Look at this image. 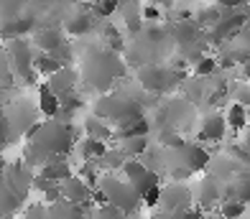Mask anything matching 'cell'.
I'll return each instance as SVG.
<instances>
[{
  "instance_id": "e0dca14e",
  "label": "cell",
  "mask_w": 250,
  "mask_h": 219,
  "mask_svg": "<svg viewBox=\"0 0 250 219\" xmlns=\"http://www.w3.org/2000/svg\"><path fill=\"white\" fill-rule=\"evenodd\" d=\"M227 130H230V125H227V118L222 112H209L199 122V138L207 143H220L227 135Z\"/></svg>"
},
{
  "instance_id": "ac0fdd59",
  "label": "cell",
  "mask_w": 250,
  "mask_h": 219,
  "mask_svg": "<svg viewBox=\"0 0 250 219\" xmlns=\"http://www.w3.org/2000/svg\"><path fill=\"white\" fill-rule=\"evenodd\" d=\"M74 79H77V74L72 72L69 66H62L56 74H51L49 77V89L54 92L56 97H59V102L64 100V97H69V95H74Z\"/></svg>"
},
{
  "instance_id": "d590c367",
  "label": "cell",
  "mask_w": 250,
  "mask_h": 219,
  "mask_svg": "<svg viewBox=\"0 0 250 219\" xmlns=\"http://www.w3.org/2000/svg\"><path fill=\"white\" fill-rule=\"evenodd\" d=\"M220 8H248L250 0H214Z\"/></svg>"
},
{
  "instance_id": "4fadbf2b",
  "label": "cell",
  "mask_w": 250,
  "mask_h": 219,
  "mask_svg": "<svg viewBox=\"0 0 250 219\" xmlns=\"http://www.w3.org/2000/svg\"><path fill=\"white\" fill-rule=\"evenodd\" d=\"M39 110H41V107L36 105V102H31V100H16L13 107H10V112H8L13 130L28 135V133L39 125V120H36V112H39Z\"/></svg>"
},
{
  "instance_id": "d6986e66",
  "label": "cell",
  "mask_w": 250,
  "mask_h": 219,
  "mask_svg": "<svg viewBox=\"0 0 250 219\" xmlns=\"http://www.w3.org/2000/svg\"><path fill=\"white\" fill-rule=\"evenodd\" d=\"M39 176L43 179H51V181H64V179H69L72 176V166H69V160H66V156H59V158H51L46 160L39 171H36Z\"/></svg>"
},
{
  "instance_id": "277c9868",
  "label": "cell",
  "mask_w": 250,
  "mask_h": 219,
  "mask_svg": "<svg viewBox=\"0 0 250 219\" xmlns=\"http://www.w3.org/2000/svg\"><path fill=\"white\" fill-rule=\"evenodd\" d=\"M92 110H95V115H100L102 120H107L112 128L143 118V105L141 102L133 100V95H128V92H115V89L102 92Z\"/></svg>"
},
{
  "instance_id": "ffe728a7",
  "label": "cell",
  "mask_w": 250,
  "mask_h": 219,
  "mask_svg": "<svg viewBox=\"0 0 250 219\" xmlns=\"http://www.w3.org/2000/svg\"><path fill=\"white\" fill-rule=\"evenodd\" d=\"M220 16H222V8L217 3H204V5H197L194 10H191V18H194L197 26L204 28V31L214 28V23L220 20Z\"/></svg>"
},
{
  "instance_id": "30bf717a",
  "label": "cell",
  "mask_w": 250,
  "mask_h": 219,
  "mask_svg": "<svg viewBox=\"0 0 250 219\" xmlns=\"http://www.w3.org/2000/svg\"><path fill=\"white\" fill-rule=\"evenodd\" d=\"M179 79V69H168V66H158V64H143L138 69V82L146 92H153V95H161L171 84H176Z\"/></svg>"
},
{
  "instance_id": "cb8c5ba5",
  "label": "cell",
  "mask_w": 250,
  "mask_h": 219,
  "mask_svg": "<svg viewBox=\"0 0 250 219\" xmlns=\"http://www.w3.org/2000/svg\"><path fill=\"white\" fill-rule=\"evenodd\" d=\"M225 197H232V199H240L245 204H250V176L243 174L232 181L225 183Z\"/></svg>"
},
{
  "instance_id": "7402d4cb",
  "label": "cell",
  "mask_w": 250,
  "mask_h": 219,
  "mask_svg": "<svg viewBox=\"0 0 250 219\" xmlns=\"http://www.w3.org/2000/svg\"><path fill=\"white\" fill-rule=\"evenodd\" d=\"M151 133V125L146 120V115L138 120H130V122H123L115 125V133H112V140H125V138H135V135H148Z\"/></svg>"
},
{
  "instance_id": "836d02e7",
  "label": "cell",
  "mask_w": 250,
  "mask_h": 219,
  "mask_svg": "<svg viewBox=\"0 0 250 219\" xmlns=\"http://www.w3.org/2000/svg\"><path fill=\"white\" fill-rule=\"evenodd\" d=\"M204 217V209H199V206H187V209H179V212H174V217L171 219H202Z\"/></svg>"
},
{
  "instance_id": "f35d334b",
  "label": "cell",
  "mask_w": 250,
  "mask_h": 219,
  "mask_svg": "<svg viewBox=\"0 0 250 219\" xmlns=\"http://www.w3.org/2000/svg\"><path fill=\"white\" fill-rule=\"evenodd\" d=\"M3 219H10V217H3Z\"/></svg>"
},
{
  "instance_id": "9c48e42d",
  "label": "cell",
  "mask_w": 250,
  "mask_h": 219,
  "mask_svg": "<svg viewBox=\"0 0 250 219\" xmlns=\"http://www.w3.org/2000/svg\"><path fill=\"white\" fill-rule=\"evenodd\" d=\"M26 219H89V217L82 204H74L62 197L59 201H51L46 206H28Z\"/></svg>"
},
{
  "instance_id": "e575fe53",
  "label": "cell",
  "mask_w": 250,
  "mask_h": 219,
  "mask_svg": "<svg viewBox=\"0 0 250 219\" xmlns=\"http://www.w3.org/2000/svg\"><path fill=\"white\" fill-rule=\"evenodd\" d=\"M235 102H240V105L250 107V87H248V84H243L240 89H237V95H235Z\"/></svg>"
},
{
  "instance_id": "44dd1931",
  "label": "cell",
  "mask_w": 250,
  "mask_h": 219,
  "mask_svg": "<svg viewBox=\"0 0 250 219\" xmlns=\"http://www.w3.org/2000/svg\"><path fill=\"white\" fill-rule=\"evenodd\" d=\"M74 151H79V156H82V160H100L102 156H105L110 148H107V140H97V138H89L84 135L82 140L77 143Z\"/></svg>"
},
{
  "instance_id": "7a4b0ae2",
  "label": "cell",
  "mask_w": 250,
  "mask_h": 219,
  "mask_svg": "<svg viewBox=\"0 0 250 219\" xmlns=\"http://www.w3.org/2000/svg\"><path fill=\"white\" fill-rule=\"evenodd\" d=\"M125 69L128 66L120 59V51H112L107 46H97V49H89L82 56L79 77H82L84 84H89L102 95V92H110L118 79L125 77Z\"/></svg>"
},
{
  "instance_id": "d6a6232c",
  "label": "cell",
  "mask_w": 250,
  "mask_h": 219,
  "mask_svg": "<svg viewBox=\"0 0 250 219\" xmlns=\"http://www.w3.org/2000/svg\"><path fill=\"white\" fill-rule=\"evenodd\" d=\"M26 0H0V20H10L21 16V8H23Z\"/></svg>"
},
{
  "instance_id": "8fae6325",
  "label": "cell",
  "mask_w": 250,
  "mask_h": 219,
  "mask_svg": "<svg viewBox=\"0 0 250 219\" xmlns=\"http://www.w3.org/2000/svg\"><path fill=\"white\" fill-rule=\"evenodd\" d=\"M95 23H97V16H95L92 5L89 3H77L72 8V13L64 18V33H69L72 39H82L95 28Z\"/></svg>"
},
{
  "instance_id": "1f68e13d",
  "label": "cell",
  "mask_w": 250,
  "mask_h": 219,
  "mask_svg": "<svg viewBox=\"0 0 250 219\" xmlns=\"http://www.w3.org/2000/svg\"><path fill=\"white\" fill-rule=\"evenodd\" d=\"M10 138H13V125H10V115L8 110L0 105V151L10 143Z\"/></svg>"
},
{
  "instance_id": "9a60e30c",
  "label": "cell",
  "mask_w": 250,
  "mask_h": 219,
  "mask_svg": "<svg viewBox=\"0 0 250 219\" xmlns=\"http://www.w3.org/2000/svg\"><path fill=\"white\" fill-rule=\"evenodd\" d=\"M171 153H176L179 166L189 168L191 174H197V171L207 168L209 160H212L209 151H204L202 145H194V143H184V145H179V148H171Z\"/></svg>"
},
{
  "instance_id": "52a82bcc",
  "label": "cell",
  "mask_w": 250,
  "mask_h": 219,
  "mask_svg": "<svg viewBox=\"0 0 250 219\" xmlns=\"http://www.w3.org/2000/svg\"><path fill=\"white\" fill-rule=\"evenodd\" d=\"M5 54H8V61L10 69H13V77L21 79V82H31L33 79V61H36V46L31 43L28 36H21V39H10L5 46Z\"/></svg>"
},
{
  "instance_id": "6da1fadb",
  "label": "cell",
  "mask_w": 250,
  "mask_h": 219,
  "mask_svg": "<svg viewBox=\"0 0 250 219\" xmlns=\"http://www.w3.org/2000/svg\"><path fill=\"white\" fill-rule=\"evenodd\" d=\"M79 143V133L77 128L64 120V118H43L36 128L26 135V148H23V160L39 171L46 160L59 158V156H69L72 148Z\"/></svg>"
},
{
  "instance_id": "3957f363",
  "label": "cell",
  "mask_w": 250,
  "mask_h": 219,
  "mask_svg": "<svg viewBox=\"0 0 250 219\" xmlns=\"http://www.w3.org/2000/svg\"><path fill=\"white\" fill-rule=\"evenodd\" d=\"M36 171L26 160L0 171V217H13L26 204V194L33 186Z\"/></svg>"
},
{
  "instance_id": "8d00e7d4",
  "label": "cell",
  "mask_w": 250,
  "mask_h": 219,
  "mask_svg": "<svg viewBox=\"0 0 250 219\" xmlns=\"http://www.w3.org/2000/svg\"><path fill=\"white\" fill-rule=\"evenodd\" d=\"M245 148H248V151H250V122L245 125V128H243V140H240Z\"/></svg>"
},
{
  "instance_id": "484cf974",
  "label": "cell",
  "mask_w": 250,
  "mask_h": 219,
  "mask_svg": "<svg viewBox=\"0 0 250 219\" xmlns=\"http://www.w3.org/2000/svg\"><path fill=\"white\" fill-rule=\"evenodd\" d=\"M118 151L125 153V158H135L143 151H148V135H135V138H125L118 140Z\"/></svg>"
},
{
  "instance_id": "f1b7e54d",
  "label": "cell",
  "mask_w": 250,
  "mask_h": 219,
  "mask_svg": "<svg viewBox=\"0 0 250 219\" xmlns=\"http://www.w3.org/2000/svg\"><path fill=\"white\" fill-rule=\"evenodd\" d=\"M87 217L89 219H125V212L110 201H100V206H95V212H87Z\"/></svg>"
},
{
  "instance_id": "f546056e",
  "label": "cell",
  "mask_w": 250,
  "mask_h": 219,
  "mask_svg": "<svg viewBox=\"0 0 250 219\" xmlns=\"http://www.w3.org/2000/svg\"><path fill=\"white\" fill-rule=\"evenodd\" d=\"M102 46H107V49H112V51L123 49V36L112 23H105V26H102Z\"/></svg>"
},
{
  "instance_id": "d4e9b609",
  "label": "cell",
  "mask_w": 250,
  "mask_h": 219,
  "mask_svg": "<svg viewBox=\"0 0 250 219\" xmlns=\"http://www.w3.org/2000/svg\"><path fill=\"white\" fill-rule=\"evenodd\" d=\"M62 66H66L62 59H56V56H51V54H43V51H36V61H33V69L41 74V77H51V74H56Z\"/></svg>"
},
{
  "instance_id": "83f0119b",
  "label": "cell",
  "mask_w": 250,
  "mask_h": 219,
  "mask_svg": "<svg viewBox=\"0 0 250 219\" xmlns=\"http://www.w3.org/2000/svg\"><path fill=\"white\" fill-rule=\"evenodd\" d=\"M225 118H227V125H230V128L243 130L245 125H248V107H245V105H240V102H232V105L227 107Z\"/></svg>"
},
{
  "instance_id": "74e56055",
  "label": "cell",
  "mask_w": 250,
  "mask_h": 219,
  "mask_svg": "<svg viewBox=\"0 0 250 219\" xmlns=\"http://www.w3.org/2000/svg\"><path fill=\"white\" fill-rule=\"evenodd\" d=\"M202 219H222V217H212V214H204Z\"/></svg>"
},
{
  "instance_id": "8992f818",
  "label": "cell",
  "mask_w": 250,
  "mask_h": 219,
  "mask_svg": "<svg viewBox=\"0 0 250 219\" xmlns=\"http://www.w3.org/2000/svg\"><path fill=\"white\" fill-rule=\"evenodd\" d=\"M120 176H125V179L133 183L135 191H138L141 197H143L146 206L158 204V197H161V186H158L156 171H151L146 163H141V160H135V158H125L123 166H120Z\"/></svg>"
},
{
  "instance_id": "2e32d148",
  "label": "cell",
  "mask_w": 250,
  "mask_h": 219,
  "mask_svg": "<svg viewBox=\"0 0 250 219\" xmlns=\"http://www.w3.org/2000/svg\"><path fill=\"white\" fill-rule=\"evenodd\" d=\"M92 194H95L92 183H89L87 179H82V176H77V174H72L69 179L62 181V197L74 201V204L87 206L89 201H92Z\"/></svg>"
},
{
  "instance_id": "5b68a950",
  "label": "cell",
  "mask_w": 250,
  "mask_h": 219,
  "mask_svg": "<svg viewBox=\"0 0 250 219\" xmlns=\"http://www.w3.org/2000/svg\"><path fill=\"white\" fill-rule=\"evenodd\" d=\"M97 199L115 204L118 209H123L125 214H133V212H138L141 206H146L143 197L135 191V186L125 176H112V174L100 176V181H97Z\"/></svg>"
},
{
  "instance_id": "7c38bea8",
  "label": "cell",
  "mask_w": 250,
  "mask_h": 219,
  "mask_svg": "<svg viewBox=\"0 0 250 219\" xmlns=\"http://www.w3.org/2000/svg\"><path fill=\"white\" fill-rule=\"evenodd\" d=\"M194 204V191H189V186L184 183H176L171 181L168 186H161V197H158V206L164 212H179V209H187V206Z\"/></svg>"
},
{
  "instance_id": "5bb4252c",
  "label": "cell",
  "mask_w": 250,
  "mask_h": 219,
  "mask_svg": "<svg viewBox=\"0 0 250 219\" xmlns=\"http://www.w3.org/2000/svg\"><path fill=\"white\" fill-rule=\"evenodd\" d=\"M222 199H225V183L214 174L204 176L199 181V186L194 189V201H197L199 209H212V206L220 204Z\"/></svg>"
},
{
  "instance_id": "4dcf8cb0",
  "label": "cell",
  "mask_w": 250,
  "mask_h": 219,
  "mask_svg": "<svg viewBox=\"0 0 250 219\" xmlns=\"http://www.w3.org/2000/svg\"><path fill=\"white\" fill-rule=\"evenodd\" d=\"M191 66H194V74L197 77H209V74H214L217 72V59H214V56H207V54H202L199 59H194L191 61Z\"/></svg>"
},
{
  "instance_id": "4316f807",
  "label": "cell",
  "mask_w": 250,
  "mask_h": 219,
  "mask_svg": "<svg viewBox=\"0 0 250 219\" xmlns=\"http://www.w3.org/2000/svg\"><path fill=\"white\" fill-rule=\"evenodd\" d=\"M245 201H240V199H232V197H225L222 201H220V217L222 219H240V217H245Z\"/></svg>"
},
{
  "instance_id": "603a6c76",
  "label": "cell",
  "mask_w": 250,
  "mask_h": 219,
  "mask_svg": "<svg viewBox=\"0 0 250 219\" xmlns=\"http://www.w3.org/2000/svg\"><path fill=\"white\" fill-rule=\"evenodd\" d=\"M112 133H115V128H112L107 120H102L100 115H95V112L84 120V135H89V138H97V140H112Z\"/></svg>"
},
{
  "instance_id": "ba28073f",
  "label": "cell",
  "mask_w": 250,
  "mask_h": 219,
  "mask_svg": "<svg viewBox=\"0 0 250 219\" xmlns=\"http://www.w3.org/2000/svg\"><path fill=\"white\" fill-rule=\"evenodd\" d=\"M31 43L36 46V51H43V54H51L56 59H62L64 64L72 61V54H69V41H66L64 31L59 28H36L31 33Z\"/></svg>"
}]
</instances>
